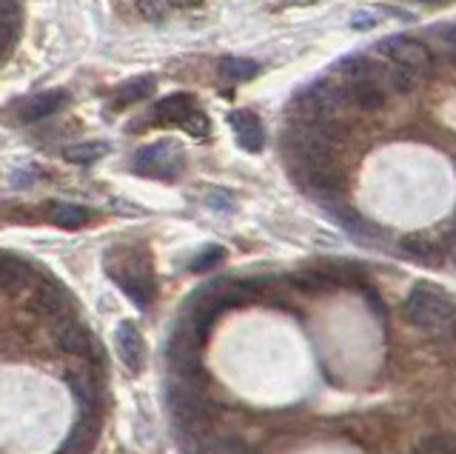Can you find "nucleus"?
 Instances as JSON below:
<instances>
[{
    "mask_svg": "<svg viewBox=\"0 0 456 454\" xmlns=\"http://www.w3.org/2000/svg\"><path fill=\"white\" fill-rule=\"evenodd\" d=\"M403 315L419 329L442 332L453 323V301L445 289L431 286V283H417L405 297Z\"/></svg>",
    "mask_w": 456,
    "mask_h": 454,
    "instance_id": "obj_1",
    "label": "nucleus"
},
{
    "mask_svg": "<svg viewBox=\"0 0 456 454\" xmlns=\"http://www.w3.org/2000/svg\"><path fill=\"white\" fill-rule=\"evenodd\" d=\"M109 275L118 280V286L128 294L134 306L146 309L154 301V277L146 263H140L134 252H120L118 266L109 263Z\"/></svg>",
    "mask_w": 456,
    "mask_h": 454,
    "instance_id": "obj_2",
    "label": "nucleus"
},
{
    "mask_svg": "<svg viewBox=\"0 0 456 454\" xmlns=\"http://www.w3.org/2000/svg\"><path fill=\"white\" fill-rule=\"evenodd\" d=\"M377 54H382L385 61H391L396 66L408 69L411 75H428L434 66V54L428 52V46L419 44V40L408 37V35L382 37L377 44Z\"/></svg>",
    "mask_w": 456,
    "mask_h": 454,
    "instance_id": "obj_3",
    "label": "nucleus"
},
{
    "mask_svg": "<svg viewBox=\"0 0 456 454\" xmlns=\"http://www.w3.org/2000/svg\"><path fill=\"white\" fill-rule=\"evenodd\" d=\"M134 169L146 177H175L180 169V146L171 140H157L134 154Z\"/></svg>",
    "mask_w": 456,
    "mask_h": 454,
    "instance_id": "obj_4",
    "label": "nucleus"
},
{
    "mask_svg": "<svg viewBox=\"0 0 456 454\" xmlns=\"http://www.w3.org/2000/svg\"><path fill=\"white\" fill-rule=\"evenodd\" d=\"M54 343L63 354H69V358H80V360H92L97 351V337L86 329L80 320H71V318L57 323Z\"/></svg>",
    "mask_w": 456,
    "mask_h": 454,
    "instance_id": "obj_5",
    "label": "nucleus"
},
{
    "mask_svg": "<svg viewBox=\"0 0 456 454\" xmlns=\"http://www.w3.org/2000/svg\"><path fill=\"white\" fill-rule=\"evenodd\" d=\"M114 343H118V354L123 366L132 375H137L142 366H146V340H142L140 329L132 320H123L114 332Z\"/></svg>",
    "mask_w": 456,
    "mask_h": 454,
    "instance_id": "obj_6",
    "label": "nucleus"
},
{
    "mask_svg": "<svg viewBox=\"0 0 456 454\" xmlns=\"http://www.w3.org/2000/svg\"><path fill=\"white\" fill-rule=\"evenodd\" d=\"M328 215H331L342 229L351 232L354 237H365V240H374V237H382V229L379 226H374L370 220H365L360 211H356L354 206H348L342 197H331V201H322Z\"/></svg>",
    "mask_w": 456,
    "mask_h": 454,
    "instance_id": "obj_7",
    "label": "nucleus"
},
{
    "mask_svg": "<svg viewBox=\"0 0 456 454\" xmlns=\"http://www.w3.org/2000/svg\"><path fill=\"white\" fill-rule=\"evenodd\" d=\"M399 252L405 254V258L417 260L422 266H442L445 260V249H442L439 237H431V235H408L399 240Z\"/></svg>",
    "mask_w": 456,
    "mask_h": 454,
    "instance_id": "obj_8",
    "label": "nucleus"
},
{
    "mask_svg": "<svg viewBox=\"0 0 456 454\" xmlns=\"http://www.w3.org/2000/svg\"><path fill=\"white\" fill-rule=\"evenodd\" d=\"M228 126L234 129L237 144L246 152H260L265 146V129L254 111H246V109L232 111V115H228Z\"/></svg>",
    "mask_w": 456,
    "mask_h": 454,
    "instance_id": "obj_9",
    "label": "nucleus"
},
{
    "mask_svg": "<svg viewBox=\"0 0 456 454\" xmlns=\"http://www.w3.org/2000/svg\"><path fill=\"white\" fill-rule=\"evenodd\" d=\"M32 283V266L14 254H0V294H20Z\"/></svg>",
    "mask_w": 456,
    "mask_h": 454,
    "instance_id": "obj_10",
    "label": "nucleus"
},
{
    "mask_svg": "<svg viewBox=\"0 0 456 454\" xmlns=\"http://www.w3.org/2000/svg\"><path fill=\"white\" fill-rule=\"evenodd\" d=\"M32 309L40 315H63L69 309V292L57 280H40L32 292Z\"/></svg>",
    "mask_w": 456,
    "mask_h": 454,
    "instance_id": "obj_11",
    "label": "nucleus"
},
{
    "mask_svg": "<svg viewBox=\"0 0 456 454\" xmlns=\"http://www.w3.org/2000/svg\"><path fill=\"white\" fill-rule=\"evenodd\" d=\"M69 101V95L63 89H52V92H40L35 95L32 101H26V106L20 109V118L26 123H37L43 118L54 115V111H61Z\"/></svg>",
    "mask_w": 456,
    "mask_h": 454,
    "instance_id": "obj_12",
    "label": "nucleus"
},
{
    "mask_svg": "<svg viewBox=\"0 0 456 454\" xmlns=\"http://www.w3.org/2000/svg\"><path fill=\"white\" fill-rule=\"evenodd\" d=\"M348 101L356 103L365 111H377L385 106V89H379L377 83L370 80H348Z\"/></svg>",
    "mask_w": 456,
    "mask_h": 454,
    "instance_id": "obj_13",
    "label": "nucleus"
},
{
    "mask_svg": "<svg viewBox=\"0 0 456 454\" xmlns=\"http://www.w3.org/2000/svg\"><path fill=\"white\" fill-rule=\"evenodd\" d=\"M194 111V101L189 95H168L154 106V118L163 123H183Z\"/></svg>",
    "mask_w": 456,
    "mask_h": 454,
    "instance_id": "obj_14",
    "label": "nucleus"
},
{
    "mask_svg": "<svg viewBox=\"0 0 456 454\" xmlns=\"http://www.w3.org/2000/svg\"><path fill=\"white\" fill-rule=\"evenodd\" d=\"M66 383L86 409L97 406V383H94V375L89 372V368H71V372L66 375Z\"/></svg>",
    "mask_w": 456,
    "mask_h": 454,
    "instance_id": "obj_15",
    "label": "nucleus"
},
{
    "mask_svg": "<svg viewBox=\"0 0 456 454\" xmlns=\"http://www.w3.org/2000/svg\"><path fill=\"white\" fill-rule=\"evenodd\" d=\"M154 92V78L151 75H142V78H134V80H126L123 87L114 95V106H132V103H140L146 101V97Z\"/></svg>",
    "mask_w": 456,
    "mask_h": 454,
    "instance_id": "obj_16",
    "label": "nucleus"
},
{
    "mask_svg": "<svg viewBox=\"0 0 456 454\" xmlns=\"http://www.w3.org/2000/svg\"><path fill=\"white\" fill-rule=\"evenodd\" d=\"M217 72L223 80H232V83H242V80H251L256 72H260V66L248 58H223Z\"/></svg>",
    "mask_w": 456,
    "mask_h": 454,
    "instance_id": "obj_17",
    "label": "nucleus"
},
{
    "mask_svg": "<svg viewBox=\"0 0 456 454\" xmlns=\"http://www.w3.org/2000/svg\"><path fill=\"white\" fill-rule=\"evenodd\" d=\"M52 223L61 226V229H83L89 223V211L83 206H71V203H57L52 209Z\"/></svg>",
    "mask_w": 456,
    "mask_h": 454,
    "instance_id": "obj_18",
    "label": "nucleus"
},
{
    "mask_svg": "<svg viewBox=\"0 0 456 454\" xmlns=\"http://www.w3.org/2000/svg\"><path fill=\"white\" fill-rule=\"evenodd\" d=\"M106 149H109L106 144H77V146L66 149V161L77 163V166H86V163H94L97 158H103Z\"/></svg>",
    "mask_w": 456,
    "mask_h": 454,
    "instance_id": "obj_19",
    "label": "nucleus"
},
{
    "mask_svg": "<svg viewBox=\"0 0 456 454\" xmlns=\"http://www.w3.org/2000/svg\"><path fill=\"white\" fill-rule=\"evenodd\" d=\"M223 260H225V249L223 246H208L191 260V272H208V268H214Z\"/></svg>",
    "mask_w": 456,
    "mask_h": 454,
    "instance_id": "obj_20",
    "label": "nucleus"
},
{
    "mask_svg": "<svg viewBox=\"0 0 456 454\" xmlns=\"http://www.w3.org/2000/svg\"><path fill=\"white\" fill-rule=\"evenodd\" d=\"M417 454H453V440L448 434H431L419 443Z\"/></svg>",
    "mask_w": 456,
    "mask_h": 454,
    "instance_id": "obj_21",
    "label": "nucleus"
},
{
    "mask_svg": "<svg viewBox=\"0 0 456 454\" xmlns=\"http://www.w3.org/2000/svg\"><path fill=\"white\" fill-rule=\"evenodd\" d=\"M180 126H185V132H189V135H194V137H206L208 132H211V120L203 115V111H191V115L189 118H185Z\"/></svg>",
    "mask_w": 456,
    "mask_h": 454,
    "instance_id": "obj_22",
    "label": "nucleus"
},
{
    "mask_svg": "<svg viewBox=\"0 0 456 454\" xmlns=\"http://www.w3.org/2000/svg\"><path fill=\"white\" fill-rule=\"evenodd\" d=\"M208 454H254L242 440H234V437H225V440H217L211 449H208Z\"/></svg>",
    "mask_w": 456,
    "mask_h": 454,
    "instance_id": "obj_23",
    "label": "nucleus"
},
{
    "mask_svg": "<svg viewBox=\"0 0 456 454\" xmlns=\"http://www.w3.org/2000/svg\"><path fill=\"white\" fill-rule=\"evenodd\" d=\"M18 29H20V23L0 21V54H6L14 46V40H18Z\"/></svg>",
    "mask_w": 456,
    "mask_h": 454,
    "instance_id": "obj_24",
    "label": "nucleus"
},
{
    "mask_svg": "<svg viewBox=\"0 0 456 454\" xmlns=\"http://www.w3.org/2000/svg\"><path fill=\"white\" fill-rule=\"evenodd\" d=\"M206 203H208L211 209H220V211H228V209L234 206L232 194H228L225 189H208V192H206Z\"/></svg>",
    "mask_w": 456,
    "mask_h": 454,
    "instance_id": "obj_25",
    "label": "nucleus"
},
{
    "mask_svg": "<svg viewBox=\"0 0 456 454\" xmlns=\"http://www.w3.org/2000/svg\"><path fill=\"white\" fill-rule=\"evenodd\" d=\"M351 26L354 29H374L377 18H368V12H356V15L351 18Z\"/></svg>",
    "mask_w": 456,
    "mask_h": 454,
    "instance_id": "obj_26",
    "label": "nucleus"
},
{
    "mask_svg": "<svg viewBox=\"0 0 456 454\" xmlns=\"http://www.w3.org/2000/svg\"><path fill=\"white\" fill-rule=\"evenodd\" d=\"M163 4L175 6V9H194V6L203 4V0H163Z\"/></svg>",
    "mask_w": 456,
    "mask_h": 454,
    "instance_id": "obj_27",
    "label": "nucleus"
}]
</instances>
